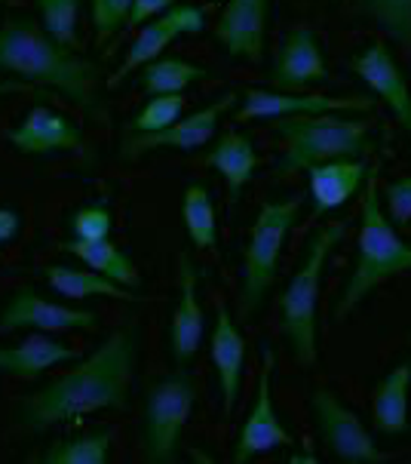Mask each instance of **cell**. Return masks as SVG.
<instances>
[{
    "instance_id": "cell-1",
    "label": "cell",
    "mask_w": 411,
    "mask_h": 464,
    "mask_svg": "<svg viewBox=\"0 0 411 464\" xmlns=\"http://www.w3.org/2000/svg\"><path fill=\"white\" fill-rule=\"evenodd\" d=\"M139 360V329H114L90 357L77 360L71 372L19 400V424L28 430H50L77 424L86 415L126 409L129 382Z\"/></svg>"
},
{
    "instance_id": "cell-2",
    "label": "cell",
    "mask_w": 411,
    "mask_h": 464,
    "mask_svg": "<svg viewBox=\"0 0 411 464\" xmlns=\"http://www.w3.org/2000/svg\"><path fill=\"white\" fill-rule=\"evenodd\" d=\"M0 74H15L34 86H50L77 108L96 114L101 68L55 44L31 15H10L0 25Z\"/></svg>"
},
{
    "instance_id": "cell-3",
    "label": "cell",
    "mask_w": 411,
    "mask_h": 464,
    "mask_svg": "<svg viewBox=\"0 0 411 464\" xmlns=\"http://www.w3.org/2000/svg\"><path fill=\"white\" fill-rule=\"evenodd\" d=\"M273 136L282 141L273 176L289 179L329 160H362L371 151V123L353 114L276 117Z\"/></svg>"
},
{
    "instance_id": "cell-4",
    "label": "cell",
    "mask_w": 411,
    "mask_h": 464,
    "mask_svg": "<svg viewBox=\"0 0 411 464\" xmlns=\"http://www.w3.org/2000/svg\"><path fill=\"white\" fill-rule=\"evenodd\" d=\"M402 274H411V243L402 240L397 225L387 218V212L378 203V182L375 176H368L366 191H362L357 265L335 302V324H341L347 314H353V308H359L371 289L393 277H402Z\"/></svg>"
},
{
    "instance_id": "cell-5",
    "label": "cell",
    "mask_w": 411,
    "mask_h": 464,
    "mask_svg": "<svg viewBox=\"0 0 411 464\" xmlns=\"http://www.w3.org/2000/svg\"><path fill=\"white\" fill-rule=\"evenodd\" d=\"M347 225L350 222H331L326 227H320V231H313L301 258H298V267L292 274L289 286L282 289L280 302H276L282 338L289 342L298 366L304 369L316 366V357H320V348H316V324H320L322 274H326L331 249L344 240Z\"/></svg>"
},
{
    "instance_id": "cell-6",
    "label": "cell",
    "mask_w": 411,
    "mask_h": 464,
    "mask_svg": "<svg viewBox=\"0 0 411 464\" xmlns=\"http://www.w3.org/2000/svg\"><path fill=\"white\" fill-rule=\"evenodd\" d=\"M301 212V198L289 200H264L258 209V218L249 231L246 256H243V283H240V311L243 317H252L267 293L273 289L276 274H280L282 246H286L292 227Z\"/></svg>"
},
{
    "instance_id": "cell-7",
    "label": "cell",
    "mask_w": 411,
    "mask_h": 464,
    "mask_svg": "<svg viewBox=\"0 0 411 464\" xmlns=\"http://www.w3.org/2000/svg\"><path fill=\"white\" fill-rule=\"evenodd\" d=\"M196 403V384L185 369L154 382L145 394V421H141V450L145 461L172 464L178 459L181 430Z\"/></svg>"
},
{
    "instance_id": "cell-8",
    "label": "cell",
    "mask_w": 411,
    "mask_h": 464,
    "mask_svg": "<svg viewBox=\"0 0 411 464\" xmlns=\"http://www.w3.org/2000/svg\"><path fill=\"white\" fill-rule=\"evenodd\" d=\"M311 409H313V421H316V430H320L322 446H326L338 461H347V464L393 461L390 452L378 450L366 421H362L353 409H347L341 400H338L335 391L316 388L311 397Z\"/></svg>"
},
{
    "instance_id": "cell-9",
    "label": "cell",
    "mask_w": 411,
    "mask_h": 464,
    "mask_svg": "<svg viewBox=\"0 0 411 464\" xmlns=\"http://www.w3.org/2000/svg\"><path fill=\"white\" fill-rule=\"evenodd\" d=\"M236 102V92H225L221 99H215L212 105L200 108L191 117H178L172 127L157 130V132H126L120 157L123 160H139L145 154L154 151H196L206 141L215 136L221 114L227 111Z\"/></svg>"
},
{
    "instance_id": "cell-10",
    "label": "cell",
    "mask_w": 411,
    "mask_h": 464,
    "mask_svg": "<svg viewBox=\"0 0 411 464\" xmlns=\"http://www.w3.org/2000/svg\"><path fill=\"white\" fill-rule=\"evenodd\" d=\"M375 102L368 96H320V92H280V90H246L236 121H276L298 114H368Z\"/></svg>"
},
{
    "instance_id": "cell-11",
    "label": "cell",
    "mask_w": 411,
    "mask_h": 464,
    "mask_svg": "<svg viewBox=\"0 0 411 464\" xmlns=\"http://www.w3.org/2000/svg\"><path fill=\"white\" fill-rule=\"evenodd\" d=\"M99 317L83 308L55 304L31 286H19L0 304V333H65V329H96Z\"/></svg>"
},
{
    "instance_id": "cell-12",
    "label": "cell",
    "mask_w": 411,
    "mask_h": 464,
    "mask_svg": "<svg viewBox=\"0 0 411 464\" xmlns=\"http://www.w3.org/2000/svg\"><path fill=\"white\" fill-rule=\"evenodd\" d=\"M273 366L276 357L271 348H264L261 353V372H258V391H255V403H252L246 421H243L240 434H236L234 443V461L246 464L261 452L271 450H282V446H292V434L282 428L280 415L273 409V397H271V379H273Z\"/></svg>"
},
{
    "instance_id": "cell-13",
    "label": "cell",
    "mask_w": 411,
    "mask_h": 464,
    "mask_svg": "<svg viewBox=\"0 0 411 464\" xmlns=\"http://www.w3.org/2000/svg\"><path fill=\"white\" fill-rule=\"evenodd\" d=\"M203 28H206V13L194 4H181V6L176 4L172 10L160 13L151 22H145L136 34V41H132L129 50H126L120 68H117L114 77L108 81V86H120L132 71H139V68H145L148 62L160 59V53L172 41H178V37H185V34H200Z\"/></svg>"
},
{
    "instance_id": "cell-14",
    "label": "cell",
    "mask_w": 411,
    "mask_h": 464,
    "mask_svg": "<svg viewBox=\"0 0 411 464\" xmlns=\"http://www.w3.org/2000/svg\"><path fill=\"white\" fill-rule=\"evenodd\" d=\"M271 81L280 92H307L311 86L331 81L320 37H316L313 28H295L282 37L280 50L273 56Z\"/></svg>"
},
{
    "instance_id": "cell-15",
    "label": "cell",
    "mask_w": 411,
    "mask_h": 464,
    "mask_svg": "<svg viewBox=\"0 0 411 464\" xmlns=\"http://www.w3.org/2000/svg\"><path fill=\"white\" fill-rule=\"evenodd\" d=\"M350 71L390 108L393 117L399 121V127L411 136V92H408L406 74H402V68L397 65L393 53L387 50V44L381 41L368 44L366 50L350 59Z\"/></svg>"
},
{
    "instance_id": "cell-16",
    "label": "cell",
    "mask_w": 411,
    "mask_h": 464,
    "mask_svg": "<svg viewBox=\"0 0 411 464\" xmlns=\"http://www.w3.org/2000/svg\"><path fill=\"white\" fill-rule=\"evenodd\" d=\"M6 141H10L15 151L34 154V157H43L53 151H77V154L86 151L83 132L77 130V123L46 105L31 108L25 114V121L6 132Z\"/></svg>"
},
{
    "instance_id": "cell-17",
    "label": "cell",
    "mask_w": 411,
    "mask_h": 464,
    "mask_svg": "<svg viewBox=\"0 0 411 464\" xmlns=\"http://www.w3.org/2000/svg\"><path fill=\"white\" fill-rule=\"evenodd\" d=\"M196 283H200L196 265L191 262V256L181 253L178 256V304H176V314H172V329H169V348H172V360H176L178 369H185L196 357V351H200V344H203V333H206V314L200 308Z\"/></svg>"
},
{
    "instance_id": "cell-18",
    "label": "cell",
    "mask_w": 411,
    "mask_h": 464,
    "mask_svg": "<svg viewBox=\"0 0 411 464\" xmlns=\"http://www.w3.org/2000/svg\"><path fill=\"white\" fill-rule=\"evenodd\" d=\"M209 357H212V366H215V375L221 384V409H225V415H231L236 400H240V388H243L246 338L236 329V324L231 320V311H227L225 304H218V314H215V326H212V338H209Z\"/></svg>"
},
{
    "instance_id": "cell-19",
    "label": "cell",
    "mask_w": 411,
    "mask_h": 464,
    "mask_svg": "<svg viewBox=\"0 0 411 464\" xmlns=\"http://www.w3.org/2000/svg\"><path fill=\"white\" fill-rule=\"evenodd\" d=\"M267 13L271 6L243 4V0H231L221 13L215 37L218 44L231 53L234 59L258 62L264 56V37H267Z\"/></svg>"
},
{
    "instance_id": "cell-20",
    "label": "cell",
    "mask_w": 411,
    "mask_h": 464,
    "mask_svg": "<svg viewBox=\"0 0 411 464\" xmlns=\"http://www.w3.org/2000/svg\"><path fill=\"white\" fill-rule=\"evenodd\" d=\"M366 179L368 167L362 160H329L311 167L307 169V182H311L313 216H326V212L344 207L353 194H359Z\"/></svg>"
},
{
    "instance_id": "cell-21",
    "label": "cell",
    "mask_w": 411,
    "mask_h": 464,
    "mask_svg": "<svg viewBox=\"0 0 411 464\" xmlns=\"http://www.w3.org/2000/svg\"><path fill=\"white\" fill-rule=\"evenodd\" d=\"M77 360V351L65 342H55L46 333H31L13 348H0V375L10 379H37L46 369Z\"/></svg>"
},
{
    "instance_id": "cell-22",
    "label": "cell",
    "mask_w": 411,
    "mask_h": 464,
    "mask_svg": "<svg viewBox=\"0 0 411 464\" xmlns=\"http://www.w3.org/2000/svg\"><path fill=\"white\" fill-rule=\"evenodd\" d=\"M206 163L225 179L227 185V198L231 203L240 200L243 188H246L252 179H255V169H258V151L252 145V139L246 132H225L215 148L206 154Z\"/></svg>"
},
{
    "instance_id": "cell-23",
    "label": "cell",
    "mask_w": 411,
    "mask_h": 464,
    "mask_svg": "<svg viewBox=\"0 0 411 464\" xmlns=\"http://www.w3.org/2000/svg\"><path fill=\"white\" fill-rule=\"evenodd\" d=\"M408 391H411V363L393 366L390 372L378 382L371 394V421L381 434H408Z\"/></svg>"
},
{
    "instance_id": "cell-24",
    "label": "cell",
    "mask_w": 411,
    "mask_h": 464,
    "mask_svg": "<svg viewBox=\"0 0 411 464\" xmlns=\"http://www.w3.org/2000/svg\"><path fill=\"white\" fill-rule=\"evenodd\" d=\"M43 280L50 283L53 293L65 298H117V302H141L132 289L120 286V283L101 277L92 267H71V265H50L43 267Z\"/></svg>"
},
{
    "instance_id": "cell-25",
    "label": "cell",
    "mask_w": 411,
    "mask_h": 464,
    "mask_svg": "<svg viewBox=\"0 0 411 464\" xmlns=\"http://www.w3.org/2000/svg\"><path fill=\"white\" fill-rule=\"evenodd\" d=\"M62 249H65L68 256L81 258L86 267H92V271H99L101 277L120 283L126 289H136L141 283V274L139 267L132 265V258L123 253L117 243H110L108 237L105 240H68L62 243Z\"/></svg>"
},
{
    "instance_id": "cell-26",
    "label": "cell",
    "mask_w": 411,
    "mask_h": 464,
    "mask_svg": "<svg viewBox=\"0 0 411 464\" xmlns=\"http://www.w3.org/2000/svg\"><path fill=\"white\" fill-rule=\"evenodd\" d=\"M353 15L371 22L411 56V0H347Z\"/></svg>"
},
{
    "instance_id": "cell-27",
    "label": "cell",
    "mask_w": 411,
    "mask_h": 464,
    "mask_svg": "<svg viewBox=\"0 0 411 464\" xmlns=\"http://www.w3.org/2000/svg\"><path fill=\"white\" fill-rule=\"evenodd\" d=\"M181 218H185V231L196 249L218 246V218L209 188L187 185L185 198H181Z\"/></svg>"
},
{
    "instance_id": "cell-28",
    "label": "cell",
    "mask_w": 411,
    "mask_h": 464,
    "mask_svg": "<svg viewBox=\"0 0 411 464\" xmlns=\"http://www.w3.org/2000/svg\"><path fill=\"white\" fill-rule=\"evenodd\" d=\"M110 446H114V434L105 428L90 430V434H74L46 446L43 464H108Z\"/></svg>"
},
{
    "instance_id": "cell-29",
    "label": "cell",
    "mask_w": 411,
    "mask_h": 464,
    "mask_svg": "<svg viewBox=\"0 0 411 464\" xmlns=\"http://www.w3.org/2000/svg\"><path fill=\"white\" fill-rule=\"evenodd\" d=\"M203 77H209V71L194 65L185 59H154L141 68L139 86L148 96H160V92H185L187 86L200 83Z\"/></svg>"
},
{
    "instance_id": "cell-30",
    "label": "cell",
    "mask_w": 411,
    "mask_h": 464,
    "mask_svg": "<svg viewBox=\"0 0 411 464\" xmlns=\"http://www.w3.org/2000/svg\"><path fill=\"white\" fill-rule=\"evenodd\" d=\"M41 25L55 44L77 50L81 34H77V15H81V0H37Z\"/></svg>"
},
{
    "instance_id": "cell-31",
    "label": "cell",
    "mask_w": 411,
    "mask_h": 464,
    "mask_svg": "<svg viewBox=\"0 0 411 464\" xmlns=\"http://www.w3.org/2000/svg\"><path fill=\"white\" fill-rule=\"evenodd\" d=\"M187 99L185 92H160V96H148L141 111L129 121V132H157L166 130L178 121L185 111Z\"/></svg>"
},
{
    "instance_id": "cell-32",
    "label": "cell",
    "mask_w": 411,
    "mask_h": 464,
    "mask_svg": "<svg viewBox=\"0 0 411 464\" xmlns=\"http://www.w3.org/2000/svg\"><path fill=\"white\" fill-rule=\"evenodd\" d=\"M114 227V216L105 203H92V207H83L71 216V234L77 240H105Z\"/></svg>"
},
{
    "instance_id": "cell-33",
    "label": "cell",
    "mask_w": 411,
    "mask_h": 464,
    "mask_svg": "<svg viewBox=\"0 0 411 464\" xmlns=\"http://www.w3.org/2000/svg\"><path fill=\"white\" fill-rule=\"evenodd\" d=\"M132 0H92V28L99 41H108L129 22Z\"/></svg>"
},
{
    "instance_id": "cell-34",
    "label": "cell",
    "mask_w": 411,
    "mask_h": 464,
    "mask_svg": "<svg viewBox=\"0 0 411 464\" xmlns=\"http://www.w3.org/2000/svg\"><path fill=\"white\" fill-rule=\"evenodd\" d=\"M384 203H387V218H390L393 225H408L411 222V176L387 185Z\"/></svg>"
},
{
    "instance_id": "cell-35",
    "label": "cell",
    "mask_w": 411,
    "mask_h": 464,
    "mask_svg": "<svg viewBox=\"0 0 411 464\" xmlns=\"http://www.w3.org/2000/svg\"><path fill=\"white\" fill-rule=\"evenodd\" d=\"M176 4H178V0H132L129 22H126V25H129V28H141L145 22L157 19V15L166 13V10H172Z\"/></svg>"
},
{
    "instance_id": "cell-36",
    "label": "cell",
    "mask_w": 411,
    "mask_h": 464,
    "mask_svg": "<svg viewBox=\"0 0 411 464\" xmlns=\"http://www.w3.org/2000/svg\"><path fill=\"white\" fill-rule=\"evenodd\" d=\"M19 227H22L19 212L0 207V243H13L15 237H19Z\"/></svg>"
},
{
    "instance_id": "cell-37",
    "label": "cell",
    "mask_w": 411,
    "mask_h": 464,
    "mask_svg": "<svg viewBox=\"0 0 411 464\" xmlns=\"http://www.w3.org/2000/svg\"><path fill=\"white\" fill-rule=\"evenodd\" d=\"M13 92H34V96H43L41 86L25 83V81H0V96H13Z\"/></svg>"
},
{
    "instance_id": "cell-38",
    "label": "cell",
    "mask_w": 411,
    "mask_h": 464,
    "mask_svg": "<svg viewBox=\"0 0 411 464\" xmlns=\"http://www.w3.org/2000/svg\"><path fill=\"white\" fill-rule=\"evenodd\" d=\"M292 461H295V464H316V455H311V452H298V455H292Z\"/></svg>"
},
{
    "instance_id": "cell-39",
    "label": "cell",
    "mask_w": 411,
    "mask_h": 464,
    "mask_svg": "<svg viewBox=\"0 0 411 464\" xmlns=\"http://www.w3.org/2000/svg\"><path fill=\"white\" fill-rule=\"evenodd\" d=\"M243 4H258V6H271V0H243Z\"/></svg>"
},
{
    "instance_id": "cell-40",
    "label": "cell",
    "mask_w": 411,
    "mask_h": 464,
    "mask_svg": "<svg viewBox=\"0 0 411 464\" xmlns=\"http://www.w3.org/2000/svg\"><path fill=\"white\" fill-rule=\"evenodd\" d=\"M408 342H411V335H408Z\"/></svg>"
}]
</instances>
